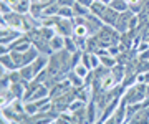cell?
Returning a JSON list of instances; mask_svg holds the SVG:
<instances>
[{
    "mask_svg": "<svg viewBox=\"0 0 149 124\" xmlns=\"http://www.w3.org/2000/svg\"><path fill=\"white\" fill-rule=\"evenodd\" d=\"M146 98H148V85H141V83H136L134 86L128 88L124 91V94H123V99L128 104L143 103Z\"/></svg>",
    "mask_w": 149,
    "mask_h": 124,
    "instance_id": "cell-1",
    "label": "cell"
},
{
    "mask_svg": "<svg viewBox=\"0 0 149 124\" xmlns=\"http://www.w3.org/2000/svg\"><path fill=\"white\" fill-rule=\"evenodd\" d=\"M55 32L61 35V37H73V32H74V22L70 20V18H61L60 17L58 22L55 23Z\"/></svg>",
    "mask_w": 149,
    "mask_h": 124,
    "instance_id": "cell-2",
    "label": "cell"
},
{
    "mask_svg": "<svg viewBox=\"0 0 149 124\" xmlns=\"http://www.w3.org/2000/svg\"><path fill=\"white\" fill-rule=\"evenodd\" d=\"M23 33L15 30L12 27H5V28H0V40H2V45H12L17 38H20Z\"/></svg>",
    "mask_w": 149,
    "mask_h": 124,
    "instance_id": "cell-3",
    "label": "cell"
},
{
    "mask_svg": "<svg viewBox=\"0 0 149 124\" xmlns=\"http://www.w3.org/2000/svg\"><path fill=\"white\" fill-rule=\"evenodd\" d=\"M133 17H134V13H133L131 10H126V12H123V13H119L114 28H116L119 33L129 32V22H131V18H133Z\"/></svg>",
    "mask_w": 149,
    "mask_h": 124,
    "instance_id": "cell-4",
    "label": "cell"
},
{
    "mask_svg": "<svg viewBox=\"0 0 149 124\" xmlns=\"http://www.w3.org/2000/svg\"><path fill=\"white\" fill-rule=\"evenodd\" d=\"M118 17H119V12H116L114 8H111V7L108 5V8L104 10V13L101 15V20L104 25H109V27H114L118 22Z\"/></svg>",
    "mask_w": 149,
    "mask_h": 124,
    "instance_id": "cell-5",
    "label": "cell"
},
{
    "mask_svg": "<svg viewBox=\"0 0 149 124\" xmlns=\"http://www.w3.org/2000/svg\"><path fill=\"white\" fill-rule=\"evenodd\" d=\"M43 98H50V88H48L47 85H40V86L32 93V96L28 98V101H38V99H43Z\"/></svg>",
    "mask_w": 149,
    "mask_h": 124,
    "instance_id": "cell-6",
    "label": "cell"
},
{
    "mask_svg": "<svg viewBox=\"0 0 149 124\" xmlns=\"http://www.w3.org/2000/svg\"><path fill=\"white\" fill-rule=\"evenodd\" d=\"M48 61H50V56H47V55H38L37 58H35V61L32 63V66H33V70H35V73H40V71H43V70H47V66H48Z\"/></svg>",
    "mask_w": 149,
    "mask_h": 124,
    "instance_id": "cell-7",
    "label": "cell"
},
{
    "mask_svg": "<svg viewBox=\"0 0 149 124\" xmlns=\"http://www.w3.org/2000/svg\"><path fill=\"white\" fill-rule=\"evenodd\" d=\"M20 76H22V81L27 85V83H30V81H33L35 78H37V73H35V70H33L32 65H27V66H22L20 70Z\"/></svg>",
    "mask_w": 149,
    "mask_h": 124,
    "instance_id": "cell-8",
    "label": "cell"
},
{
    "mask_svg": "<svg viewBox=\"0 0 149 124\" xmlns=\"http://www.w3.org/2000/svg\"><path fill=\"white\" fill-rule=\"evenodd\" d=\"M111 76L116 80L118 85H121L123 80H124V76H126V66L121 65V63H118L116 66H113L111 68Z\"/></svg>",
    "mask_w": 149,
    "mask_h": 124,
    "instance_id": "cell-9",
    "label": "cell"
},
{
    "mask_svg": "<svg viewBox=\"0 0 149 124\" xmlns=\"http://www.w3.org/2000/svg\"><path fill=\"white\" fill-rule=\"evenodd\" d=\"M50 45H52V50L55 51H61V50H65V37H61V35H55L52 40H50Z\"/></svg>",
    "mask_w": 149,
    "mask_h": 124,
    "instance_id": "cell-10",
    "label": "cell"
},
{
    "mask_svg": "<svg viewBox=\"0 0 149 124\" xmlns=\"http://www.w3.org/2000/svg\"><path fill=\"white\" fill-rule=\"evenodd\" d=\"M2 68H5L7 71H13V70H18L15 65V61H13V58H12V55L10 53H7V55H2Z\"/></svg>",
    "mask_w": 149,
    "mask_h": 124,
    "instance_id": "cell-11",
    "label": "cell"
},
{
    "mask_svg": "<svg viewBox=\"0 0 149 124\" xmlns=\"http://www.w3.org/2000/svg\"><path fill=\"white\" fill-rule=\"evenodd\" d=\"M106 8H108V5H104L103 2H100V0H95V2L91 3V7H90V12L93 13V15H96V17L101 18V15L104 13Z\"/></svg>",
    "mask_w": 149,
    "mask_h": 124,
    "instance_id": "cell-12",
    "label": "cell"
},
{
    "mask_svg": "<svg viewBox=\"0 0 149 124\" xmlns=\"http://www.w3.org/2000/svg\"><path fill=\"white\" fill-rule=\"evenodd\" d=\"M98 56H100V55H98ZM100 60H101V65L106 66V68H109V70H111L113 66L118 65V58H116V56H113V55H109V53L101 55V56H100Z\"/></svg>",
    "mask_w": 149,
    "mask_h": 124,
    "instance_id": "cell-13",
    "label": "cell"
},
{
    "mask_svg": "<svg viewBox=\"0 0 149 124\" xmlns=\"http://www.w3.org/2000/svg\"><path fill=\"white\" fill-rule=\"evenodd\" d=\"M66 78H68L70 85H71L73 88H81V86H85V80H83V78H80V76L76 75L73 70L68 73V76H66Z\"/></svg>",
    "mask_w": 149,
    "mask_h": 124,
    "instance_id": "cell-14",
    "label": "cell"
},
{
    "mask_svg": "<svg viewBox=\"0 0 149 124\" xmlns=\"http://www.w3.org/2000/svg\"><path fill=\"white\" fill-rule=\"evenodd\" d=\"M109 7H111V8H114L116 12H119V13L129 10V3L126 2V0H113L111 3H109Z\"/></svg>",
    "mask_w": 149,
    "mask_h": 124,
    "instance_id": "cell-15",
    "label": "cell"
},
{
    "mask_svg": "<svg viewBox=\"0 0 149 124\" xmlns=\"http://www.w3.org/2000/svg\"><path fill=\"white\" fill-rule=\"evenodd\" d=\"M73 12H74V17H88L91 13L88 7L81 5V3H78V2L73 5Z\"/></svg>",
    "mask_w": 149,
    "mask_h": 124,
    "instance_id": "cell-16",
    "label": "cell"
},
{
    "mask_svg": "<svg viewBox=\"0 0 149 124\" xmlns=\"http://www.w3.org/2000/svg\"><path fill=\"white\" fill-rule=\"evenodd\" d=\"M73 37H76V38H86V37H90V32H88V28H86L85 23H83V25H74Z\"/></svg>",
    "mask_w": 149,
    "mask_h": 124,
    "instance_id": "cell-17",
    "label": "cell"
},
{
    "mask_svg": "<svg viewBox=\"0 0 149 124\" xmlns=\"http://www.w3.org/2000/svg\"><path fill=\"white\" fill-rule=\"evenodd\" d=\"M58 17H61V18H70V20H73V18H74L73 7H60Z\"/></svg>",
    "mask_w": 149,
    "mask_h": 124,
    "instance_id": "cell-18",
    "label": "cell"
},
{
    "mask_svg": "<svg viewBox=\"0 0 149 124\" xmlns=\"http://www.w3.org/2000/svg\"><path fill=\"white\" fill-rule=\"evenodd\" d=\"M73 71H74V73H76L78 76H80V78H83V80H85L86 76H88V75L91 73V70L88 68V66H85L83 63H80V65H76V66L73 68Z\"/></svg>",
    "mask_w": 149,
    "mask_h": 124,
    "instance_id": "cell-19",
    "label": "cell"
},
{
    "mask_svg": "<svg viewBox=\"0 0 149 124\" xmlns=\"http://www.w3.org/2000/svg\"><path fill=\"white\" fill-rule=\"evenodd\" d=\"M65 50H68L70 53L78 51V46H76V42H74V37H65Z\"/></svg>",
    "mask_w": 149,
    "mask_h": 124,
    "instance_id": "cell-20",
    "label": "cell"
},
{
    "mask_svg": "<svg viewBox=\"0 0 149 124\" xmlns=\"http://www.w3.org/2000/svg\"><path fill=\"white\" fill-rule=\"evenodd\" d=\"M86 106V103L80 101V99H76L74 98L73 101H71V104L68 106V113H76V111H80V109H83Z\"/></svg>",
    "mask_w": 149,
    "mask_h": 124,
    "instance_id": "cell-21",
    "label": "cell"
},
{
    "mask_svg": "<svg viewBox=\"0 0 149 124\" xmlns=\"http://www.w3.org/2000/svg\"><path fill=\"white\" fill-rule=\"evenodd\" d=\"M0 12H2V17H3V15H8V13H12V12H13V8H12V7L7 3V2H2V3H0Z\"/></svg>",
    "mask_w": 149,
    "mask_h": 124,
    "instance_id": "cell-22",
    "label": "cell"
},
{
    "mask_svg": "<svg viewBox=\"0 0 149 124\" xmlns=\"http://www.w3.org/2000/svg\"><path fill=\"white\" fill-rule=\"evenodd\" d=\"M138 60H139V61H144V63L149 61V48L144 50V51H139V53H138Z\"/></svg>",
    "mask_w": 149,
    "mask_h": 124,
    "instance_id": "cell-23",
    "label": "cell"
},
{
    "mask_svg": "<svg viewBox=\"0 0 149 124\" xmlns=\"http://www.w3.org/2000/svg\"><path fill=\"white\" fill-rule=\"evenodd\" d=\"M60 7H73L74 3H76V0H58L56 2Z\"/></svg>",
    "mask_w": 149,
    "mask_h": 124,
    "instance_id": "cell-24",
    "label": "cell"
},
{
    "mask_svg": "<svg viewBox=\"0 0 149 124\" xmlns=\"http://www.w3.org/2000/svg\"><path fill=\"white\" fill-rule=\"evenodd\" d=\"M100 2H103V3H104V5H109V3H111L113 0H100Z\"/></svg>",
    "mask_w": 149,
    "mask_h": 124,
    "instance_id": "cell-25",
    "label": "cell"
},
{
    "mask_svg": "<svg viewBox=\"0 0 149 124\" xmlns=\"http://www.w3.org/2000/svg\"><path fill=\"white\" fill-rule=\"evenodd\" d=\"M40 2H43V3H52V2H55V0H40Z\"/></svg>",
    "mask_w": 149,
    "mask_h": 124,
    "instance_id": "cell-26",
    "label": "cell"
},
{
    "mask_svg": "<svg viewBox=\"0 0 149 124\" xmlns=\"http://www.w3.org/2000/svg\"><path fill=\"white\" fill-rule=\"evenodd\" d=\"M126 2H128L129 5H131V3H136V2H139V0H126Z\"/></svg>",
    "mask_w": 149,
    "mask_h": 124,
    "instance_id": "cell-27",
    "label": "cell"
},
{
    "mask_svg": "<svg viewBox=\"0 0 149 124\" xmlns=\"http://www.w3.org/2000/svg\"><path fill=\"white\" fill-rule=\"evenodd\" d=\"M55 2H58V0H55Z\"/></svg>",
    "mask_w": 149,
    "mask_h": 124,
    "instance_id": "cell-28",
    "label": "cell"
},
{
    "mask_svg": "<svg viewBox=\"0 0 149 124\" xmlns=\"http://www.w3.org/2000/svg\"><path fill=\"white\" fill-rule=\"evenodd\" d=\"M55 124H58V123H55Z\"/></svg>",
    "mask_w": 149,
    "mask_h": 124,
    "instance_id": "cell-29",
    "label": "cell"
}]
</instances>
